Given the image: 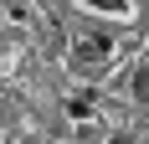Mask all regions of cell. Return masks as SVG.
Listing matches in <instances>:
<instances>
[{
	"label": "cell",
	"instance_id": "1",
	"mask_svg": "<svg viewBox=\"0 0 149 144\" xmlns=\"http://www.w3.org/2000/svg\"><path fill=\"white\" fill-rule=\"evenodd\" d=\"M72 57L77 62H108V57H113V41H108V36H88V41L72 46Z\"/></svg>",
	"mask_w": 149,
	"mask_h": 144
},
{
	"label": "cell",
	"instance_id": "3",
	"mask_svg": "<svg viewBox=\"0 0 149 144\" xmlns=\"http://www.w3.org/2000/svg\"><path fill=\"white\" fill-rule=\"evenodd\" d=\"M93 10H108V15H129V0H82Z\"/></svg>",
	"mask_w": 149,
	"mask_h": 144
},
{
	"label": "cell",
	"instance_id": "5",
	"mask_svg": "<svg viewBox=\"0 0 149 144\" xmlns=\"http://www.w3.org/2000/svg\"><path fill=\"white\" fill-rule=\"evenodd\" d=\"M108 144H134V134H113V139H108Z\"/></svg>",
	"mask_w": 149,
	"mask_h": 144
},
{
	"label": "cell",
	"instance_id": "4",
	"mask_svg": "<svg viewBox=\"0 0 149 144\" xmlns=\"http://www.w3.org/2000/svg\"><path fill=\"white\" fill-rule=\"evenodd\" d=\"M67 113H72V118H88V113H93V98H72V103H67Z\"/></svg>",
	"mask_w": 149,
	"mask_h": 144
},
{
	"label": "cell",
	"instance_id": "2",
	"mask_svg": "<svg viewBox=\"0 0 149 144\" xmlns=\"http://www.w3.org/2000/svg\"><path fill=\"white\" fill-rule=\"evenodd\" d=\"M134 103H144V108H149V67L134 72Z\"/></svg>",
	"mask_w": 149,
	"mask_h": 144
}]
</instances>
